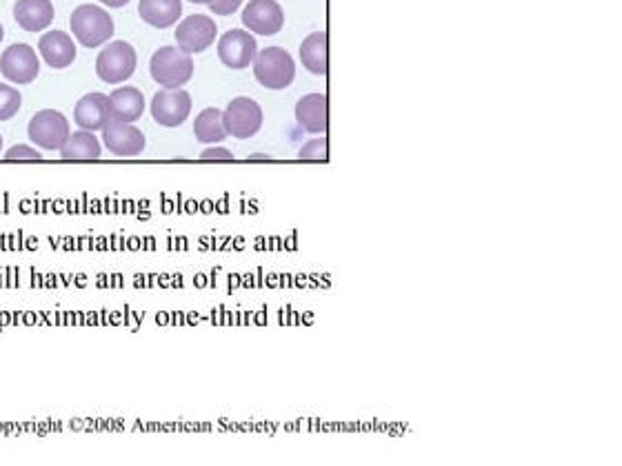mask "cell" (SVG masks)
I'll list each match as a JSON object with an SVG mask.
<instances>
[{"mask_svg":"<svg viewBox=\"0 0 622 466\" xmlns=\"http://www.w3.org/2000/svg\"><path fill=\"white\" fill-rule=\"evenodd\" d=\"M72 36L87 49L107 45L114 36V18L100 5H80L69 18Z\"/></svg>","mask_w":622,"mask_h":466,"instance_id":"obj_1","label":"cell"},{"mask_svg":"<svg viewBox=\"0 0 622 466\" xmlns=\"http://www.w3.org/2000/svg\"><path fill=\"white\" fill-rule=\"evenodd\" d=\"M152 78L163 89H180L194 76V58L178 47H160L149 63Z\"/></svg>","mask_w":622,"mask_h":466,"instance_id":"obj_2","label":"cell"},{"mask_svg":"<svg viewBox=\"0 0 622 466\" xmlns=\"http://www.w3.org/2000/svg\"><path fill=\"white\" fill-rule=\"evenodd\" d=\"M254 78L265 89L280 91L287 89L296 78V63L283 47H265L256 54Z\"/></svg>","mask_w":622,"mask_h":466,"instance_id":"obj_3","label":"cell"},{"mask_svg":"<svg viewBox=\"0 0 622 466\" xmlns=\"http://www.w3.org/2000/svg\"><path fill=\"white\" fill-rule=\"evenodd\" d=\"M138 65L136 49L125 40L107 43L96 58V74L107 85H120L134 76Z\"/></svg>","mask_w":622,"mask_h":466,"instance_id":"obj_4","label":"cell"},{"mask_svg":"<svg viewBox=\"0 0 622 466\" xmlns=\"http://www.w3.org/2000/svg\"><path fill=\"white\" fill-rule=\"evenodd\" d=\"M69 134H72V125H69L67 116L56 109H40L29 120L27 127L29 143L45 151H60V147L67 143Z\"/></svg>","mask_w":622,"mask_h":466,"instance_id":"obj_5","label":"cell"},{"mask_svg":"<svg viewBox=\"0 0 622 466\" xmlns=\"http://www.w3.org/2000/svg\"><path fill=\"white\" fill-rule=\"evenodd\" d=\"M225 129L229 136L238 140L254 138L260 129H263V107H260L254 98L238 96L229 103L223 111Z\"/></svg>","mask_w":622,"mask_h":466,"instance_id":"obj_6","label":"cell"},{"mask_svg":"<svg viewBox=\"0 0 622 466\" xmlns=\"http://www.w3.org/2000/svg\"><path fill=\"white\" fill-rule=\"evenodd\" d=\"M218 36V25L214 18H209L205 14H194L187 16L185 20H180L176 27V47L180 52H185L189 56L203 54L205 49L214 45V40Z\"/></svg>","mask_w":622,"mask_h":466,"instance_id":"obj_7","label":"cell"},{"mask_svg":"<svg viewBox=\"0 0 622 466\" xmlns=\"http://www.w3.org/2000/svg\"><path fill=\"white\" fill-rule=\"evenodd\" d=\"M0 74L14 85L34 83L40 74V58L32 45L16 43L0 56Z\"/></svg>","mask_w":622,"mask_h":466,"instance_id":"obj_8","label":"cell"},{"mask_svg":"<svg viewBox=\"0 0 622 466\" xmlns=\"http://www.w3.org/2000/svg\"><path fill=\"white\" fill-rule=\"evenodd\" d=\"M258 54V43L256 36L252 32H245V29H229L218 40V58L227 69H247L249 65H254Z\"/></svg>","mask_w":622,"mask_h":466,"instance_id":"obj_9","label":"cell"},{"mask_svg":"<svg viewBox=\"0 0 622 466\" xmlns=\"http://www.w3.org/2000/svg\"><path fill=\"white\" fill-rule=\"evenodd\" d=\"M192 96L185 89H160L152 98V118L160 127H180L192 114Z\"/></svg>","mask_w":622,"mask_h":466,"instance_id":"obj_10","label":"cell"},{"mask_svg":"<svg viewBox=\"0 0 622 466\" xmlns=\"http://www.w3.org/2000/svg\"><path fill=\"white\" fill-rule=\"evenodd\" d=\"M243 25L256 36H276L285 27V12L276 0H249L243 9Z\"/></svg>","mask_w":622,"mask_h":466,"instance_id":"obj_11","label":"cell"},{"mask_svg":"<svg viewBox=\"0 0 622 466\" xmlns=\"http://www.w3.org/2000/svg\"><path fill=\"white\" fill-rule=\"evenodd\" d=\"M100 143L107 147L109 154L120 156V158L140 156L147 147L143 131L134 125H125V123H109L103 129V138H100Z\"/></svg>","mask_w":622,"mask_h":466,"instance_id":"obj_12","label":"cell"},{"mask_svg":"<svg viewBox=\"0 0 622 466\" xmlns=\"http://www.w3.org/2000/svg\"><path fill=\"white\" fill-rule=\"evenodd\" d=\"M38 54L40 58L52 69H67L74 65L76 60V43L74 38L60 32V29H54V32H47L40 36L38 40Z\"/></svg>","mask_w":622,"mask_h":466,"instance_id":"obj_13","label":"cell"},{"mask_svg":"<svg viewBox=\"0 0 622 466\" xmlns=\"http://www.w3.org/2000/svg\"><path fill=\"white\" fill-rule=\"evenodd\" d=\"M74 123L85 131H103L112 116H109V96L100 94V91H92V94L83 96L74 107Z\"/></svg>","mask_w":622,"mask_h":466,"instance_id":"obj_14","label":"cell"},{"mask_svg":"<svg viewBox=\"0 0 622 466\" xmlns=\"http://www.w3.org/2000/svg\"><path fill=\"white\" fill-rule=\"evenodd\" d=\"M145 96L138 87H120L109 94V116L112 123L134 125L145 114Z\"/></svg>","mask_w":622,"mask_h":466,"instance_id":"obj_15","label":"cell"},{"mask_svg":"<svg viewBox=\"0 0 622 466\" xmlns=\"http://www.w3.org/2000/svg\"><path fill=\"white\" fill-rule=\"evenodd\" d=\"M54 3L52 0H16L14 20L25 32H43L54 23Z\"/></svg>","mask_w":622,"mask_h":466,"instance_id":"obj_16","label":"cell"},{"mask_svg":"<svg viewBox=\"0 0 622 466\" xmlns=\"http://www.w3.org/2000/svg\"><path fill=\"white\" fill-rule=\"evenodd\" d=\"M296 120L309 134H325L329 125V105L325 94H307L296 103Z\"/></svg>","mask_w":622,"mask_h":466,"instance_id":"obj_17","label":"cell"},{"mask_svg":"<svg viewBox=\"0 0 622 466\" xmlns=\"http://www.w3.org/2000/svg\"><path fill=\"white\" fill-rule=\"evenodd\" d=\"M100 156H103V143L94 131H72L67 143L60 147V160L63 162H96Z\"/></svg>","mask_w":622,"mask_h":466,"instance_id":"obj_18","label":"cell"},{"mask_svg":"<svg viewBox=\"0 0 622 466\" xmlns=\"http://www.w3.org/2000/svg\"><path fill=\"white\" fill-rule=\"evenodd\" d=\"M138 14L147 25L167 29L183 16V0H140Z\"/></svg>","mask_w":622,"mask_h":466,"instance_id":"obj_19","label":"cell"},{"mask_svg":"<svg viewBox=\"0 0 622 466\" xmlns=\"http://www.w3.org/2000/svg\"><path fill=\"white\" fill-rule=\"evenodd\" d=\"M329 43L325 32H316L303 40L300 45V60L307 72L314 76H325L329 72Z\"/></svg>","mask_w":622,"mask_h":466,"instance_id":"obj_20","label":"cell"},{"mask_svg":"<svg viewBox=\"0 0 622 466\" xmlns=\"http://www.w3.org/2000/svg\"><path fill=\"white\" fill-rule=\"evenodd\" d=\"M194 136L198 143L203 145H216L223 143V140L229 136L225 129V120H223V111L216 107H207L200 111L196 116L194 123Z\"/></svg>","mask_w":622,"mask_h":466,"instance_id":"obj_21","label":"cell"},{"mask_svg":"<svg viewBox=\"0 0 622 466\" xmlns=\"http://www.w3.org/2000/svg\"><path fill=\"white\" fill-rule=\"evenodd\" d=\"M20 105H23V96H20V91L12 85L0 83V123L12 120L20 111Z\"/></svg>","mask_w":622,"mask_h":466,"instance_id":"obj_22","label":"cell"},{"mask_svg":"<svg viewBox=\"0 0 622 466\" xmlns=\"http://www.w3.org/2000/svg\"><path fill=\"white\" fill-rule=\"evenodd\" d=\"M298 160L303 162H329L327 138H314L298 151Z\"/></svg>","mask_w":622,"mask_h":466,"instance_id":"obj_23","label":"cell"},{"mask_svg":"<svg viewBox=\"0 0 622 466\" xmlns=\"http://www.w3.org/2000/svg\"><path fill=\"white\" fill-rule=\"evenodd\" d=\"M5 162H43V154L29 145H16L5 151Z\"/></svg>","mask_w":622,"mask_h":466,"instance_id":"obj_24","label":"cell"},{"mask_svg":"<svg viewBox=\"0 0 622 466\" xmlns=\"http://www.w3.org/2000/svg\"><path fill=\"white\" fill-rule=\"evenodd\" d=\"M200 160L203 162H234L236 158L229 149L214 145V147H209L203 151V154H200Z\"/></svg>","mask_w":622,"mask_h":466,"instance_id":"obj_25","label":"cell"},{"mask_svg":"<svg viewBox=\"0 0 622 466\" xmlns=\"http://www.w3.org/2000/svg\"><path fill=\"white\" fill-rule=\"evenodd\" d=\"M240 5H243V0H212L209 9H212L216 16H232L234 12H238Z\"/></svg>","mask_w":622,"mask_h":466,"instance_id":"obj_26","label":"cell"},{"mask_svg":"<svg viewBox=\"0 0 622 466\" xmlns=\"http://www.w3.org/2000/svg\"><path fill=\"white\" fill-rule=\"evenodd\" d=\"M98 3H103L105 7H112V9H120V7H125L129 0H98Z\"/></svg>","mask_w":622,"mask_h":466,"instance_id":"obj_27","label":"cell"},{"mask_svg":"<svg viewBox=\"0 0 622 466\" xmlns=\"http://www.w3.org/2000/svg\"><path fill=\"white\" fill-rule=\"evenodd\" d=\"M247 160H249V162H269V160H272V156H260V154H254V156H249Z\"/></svg>","mask_w":622,"mask_h":466,"instance_id":"obj_28","label":"cell"},{"mask_svg":"<svg viewBox=\"0 0 622 466\" xmlns=\"http://www.w3.org/2000/svg\"><path fill=\"white\" fill-rule=\"evenodd\" d=\"M189 3H194V5H209V3H212V0H189Z\"/></svg>","mask_w":622,"mask_h":466,"instance_id":"obj_29","label":"cell"},{"mask_svg":"<svg viewBox=\"0 0 622 466\" xmlns=\"http://www.w3.org/2000/svg\"><path fill=\"white\" fill-rule=\"evenodd\" d=\"M3 38H5V29H3V25H0V43H3Z\"/></svg>","mask_w":622,"mask_h":466,"instance_id":"obj_30","label":"cell"},{"mask_svg":"<svg viewBox=\"0 0 622 466\" xmlns=\"http://www.w3.org/2000/svg\"><path fill=\"white\" fill-rule=\"evenodd\" d=\"M0 151H3V136H0Z\"/></svg>","mask_w":622,"mask_h":466,"instance_id":"obj_31","label":"cell"}]
</instances>
